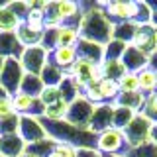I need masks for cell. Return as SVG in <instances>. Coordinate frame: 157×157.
<instances>
[{
	"label": "cell",
	"instance_id": "5",
	"mask_svg": "<svg viewBox=\"0 0 157 157\" xmlns=\"http://www.w3.org/2000/svg\"><path fill=\"white\" fill-rule=\"evenodd\" d=\"M100 6L112 26L120 22H134L136 18V0H110V2H100Z\"/></svg>",
	"mask_w": 157,
	"mask_h": 157
},
{
	"label": "cell",
	"instance_id": "25",
	"mask_svg": "<svg viewBox=\"0 0 157 157\" xmlns=\"http://www.w3.org/2000/svg\"><path fill=\"white\" fill-rule=\"evenodd\" d=\"M55 145H57L55 140L45 137V140H41V141H36V144L26 145V151H24V153L32 155V157H47L53 149H55Z\"/></svg>",
	"mask_w": 157,
	"mask_h": 157
},
{
	"label": "cell",
	"instance_id": "48",
	"mask_svg": "<svg viewBox=\"0 0 157 157\" xmlns=\"http://www.w3.org/2000/svg\"><path fill=\"white\" fill-rule=\"evenodd\" d=\"M2 67H4V59L0 57V73H2Z\"/></svg>",
	"mask_w": 157,
	"mask_h": 157
},
{
	"label": "cell",
	"instance_id": "31",
	"mask_svg": "<svg viewBox=\"0 0 157 157\" xmlns=\"http://www.w3.org/2000/svg\"><path fill=\"white\" fill-rule=\"evenodd\" d=\"M126 43L118 41V39H110L104 45V61H120L126 51Z\"/></svg>",
	"mask_w": 157,
	"mask_h": 157
},
{
	"label": "cell",
	"instance_id": "15",
	"mask_svg": "<svg viewBox=\"0 0 157 157\" xmlns=\"http://www.w3.org/2000/svg\"><path fill=\"white\" fill-rule=\"evenodd\" d=\"M26 151V144L18 134L0 136V157H22Z\"/></svg>",
	"mask_w": 157,
	"mask_h": 157
},
{
	"label": "cell",
	"instance_id": "10",
	"mask_svg": "<svg viewBox=\"0 0 157 157\" xmlns=\"http://www.w3.org/2000/svg\"><path fill=\"white\" fill-rule=\"evenodd\" d=\"M18 136L24 140V144H36V141L45 140V128L41 124V118H29V116H20V126H18Z\"/></svg>",
	"mask_w": 157,
	"mask_h": 157
},
{
	"label": "cell",
	"instance_id": "18",
	"mask_svg": "<svg viewBox=\"0 0 157 157\" xmlns=\"http://www.w3.org/2000/svg\"><path fill=\"white\" fill-rule=\"evenodd\" d=\"M114 106H122V108H128L132 112H141L144 110V104H145V94L141 92H120L118 98L112 102Z\"/></svg>",
	"mask_w": 157,
	"mask_h": 157
},
{
	"label": "cell",
	"instance_id": "32",
	"mask_svg": "<svg viewBox=\"0 0 157 157\" xmlns=\"http://www.w3.org/2000/svg\"><path fill=\"white\" fill-rule=\"evenodd\" d=\"M4 4H6V8L16 18L22 20V22L26 20V16L29 14V10L33 8V0H16V2H4Z\"/></svg>",
	"mask_w": 157,
	"mask_h": 157
},
{
	"label": "cell",
	"instance_id": "51",
	"mask_svg": "<svg viewBox=\"0 0 157 157\" xmlns=\"http://www.w3.org/2000/svg\"><path fill=\"white\" fill-rule=\"evenodd\" d=\"M0 6H2V4H0Z\"/></svg>",
	"mask_w": 157,
	"mask_h": 157
},
{
	"label": "cell",
	"instance_id": "3",
	"mask_svg": "<svg viewBox=\"0 0 157 157\" xmlns=\"http://www.w3.org/2000/svg\"><path fill=\"white\" fill-rule=\"evenodd\" d=\"M94 149L98 151L100 155H120V157H126L128 151L132 149L126 141V136L122 130L118 128H108L102 134L96 136V145Z\"/></svg>",
	"mask_w": 157,
	"mask_h": 157
},
{
	"label": "cell",
	"instance_id": "44",
	"mask_svg": "<svg viewBox=\"0 0 157 157\" xmlns=\"http://www.w3.org/2000/svg\"><path fill=\"white\" fill-rule=\"evenodd\" d=\"M151 141L157 145V124H153L151 126Z\"/></svg>",
	"mask_w": 157,
	"mask_h": 157
},
{
	"label": "cell",
	"instance_id": "7",
	"mask_svg": "<svg viewBox=\"0 0 157 157\" xmlns=\"http://www.w3.org/2000/svg\"><path fill=\"white\" fill-rule=\"evenodd\" d=\"M92 110H94V104H90V102L81 94L69 104L65 122H69L71 126L78 128V130H86L88 120H90V116H92Z\"/></svg>",
	"mask_w": 157,
	"mask_h": 157
},
{
	"label": "cell",
	"instance_id": "8",
	"mask_svg": "<svg viewBox=\"0 0 157 157\" xmlns=\"http://www.w3.org/2000/svg\"><path fill=\"white\" fill-rule=\"evenodd\" d=\"M12 104L14 110H16L18 116H29V118H43V112H45V106L39 100L37 96H29L24 94V92H16L12 96Z\"/></svg>",
	"mask_w": 157,
	"mask_h": 157
},
{
	"label": "cell",
	"instance_id": "11",
	"mask_svg": "<svg viewBox=\"0 0 157 157\" xmlns=\"http://www.w3.org/2000/svg\"><path fill=\"white\" fill-rule=\"evenodd\" d=\"M112 116H114V106H112V104H106V102L96 104L94 110H92L90 120H88V128H86V130L92 132L94 136L102 134L104 130L112 128Z\"/></svg>",
	"mask_w": 157,
	"mask_h": 157
},
{
	"label": "cell",
	"instance_id": "19",
	"mask_svg": "<svg viewBox=\"0 0 157 157\" xmlns=\"http://www.w3.org/2000/svg\"><path fill=\"white\" fill-rule=\"evenodd\" d=\"M78 39H81V32L77 26L63 24L61 28H57V47H75Z\"/></svg>",
	"mask_w": 157,
	"mask_h": 157
},
{
	"label": "cell",
	"instance_id": "4",
	"mask_svg": "<svg viewBox=\"0 0 157 157\" xmlns=\"http://www.w3.org/2000/svg\"><path fill=\"white\" fill-rule=\"evenodd\" d=\"M151 126H153V122L147 116H144L141 112H137L134 116V120L122 130L126 136L128 145L134 149V147H141L145 144H151Z\"/></svg>",
	"mask_w": 157,
	"mask_h": 157
},
{
	"label": "cell",
	"instance_id": "43",
	"mask_svg": "<svg viewBox=\"0 0 157 157\" xmlns=\"http://www.w3.org/2000/svg\"><path fill=\"white\" fill-rule=\"evenodd\" d=\"M147 67H149V69H153V71L157 73V49H155V51L149 55V63H147Z\"/></svg>",
	"mask_w": 157,
	"mask_h": 157
},
{
	"label": "cell",
	"instance_id": "26",
	"mask_svg": "<svg viewBox=\"0 0 157 157\" xmlns=\"http://www.w3.org/2000/svg\"><path fill=\"white\" fill-rule=\"evenodd\" d=\"M67 110H69V102H65L61 98L55 104L45 106V112H43V120L47 122H63L67 118Z\"/></svg>",
	"mask_w": 157,
	"mask_h": 157
},
{
	"label": "cell",
	"instance_id": "16",
	"mask_svg": "<svg viewBox=\"0 0 157 157\" xmlns=\"http://www.w3.org/2000/svg\"><path fill=\"white\" fill-rule=\"evenodd\" d=\"M77 55L81 59H88L92 63H102L104 61V45H98V43H92L88 39H78L77 41Z\"/></svg>",
	"mask_w": 157,
	"mask_h": 157
},
{
	"label": "cell",
	"instance_id": "41",
	"mask_svg": "<svg viewBox=\"0 0 157 157\" xmlns=\"http://www.w3.org/2000/svg\"><path fill=\"white\" fill-rule=\"evenodd\" d=\"M14 114H16V110H14V104H12V96L0 98V122L14 116Z\"/></svg>",
	"mask_w": 157,
	"mask_h": 157
},
{
	"label": "cell",
	"instance_id": "28",
	"mask_svg": "<svg viewBox=\"0 0 157 157\" xmlns=\"http://www.w3.org/2000/svg\"><path fill=\"white\" fill-rule=\"evenodd\" d=\"M98 90H100L102 100H104L106 104H112V102L118 98V94H120L118 81H112V78H102L100 85H98Z\"/></svg>",
	"mask_w": 157,
	"mask_h": 157
},
{
	"label": "cell",
	"instance_id": "2",
	"mask_svg": "<svg viewBox=\"0 0 157 157\" xmlns=\"http://www.w3.org/2000/svg\"><path fill=\"white\" fill-rule=\"evenodd\" d=\"M41 124L45 128L47 137L55 140L57 144H69L77 149H94L96 145V136L88 130H78L71 126L69 122H47L41 118Z\"/></svg>",
	"mask_w": 157,
	"mask_h": 157
},
{
	"label": "cell",
	"instance_id": "46",
	"mask_svg": "<svg viewBox=\"0 0 157 157\" xmlns=\"http://www.w3.org/2000/svg\"><path fill=\"white\" fill-rule=\"evenodd\" d=\"M4 96H10V94H8V92H6V90H4V88H2V86H0V98H4Z\"/></svg>",
	"mask_w": 157,
	"mask_h": 157
},
{
	"label": "cell",
	"instance_id": "45",
	"mask_svg": "<svg viewBox=\"0 0 157 157\" xmlns=\"http://www.w3.org/2000/svg\"><path fill=\"white\" fill-rule=\"evenodd\" d=\"M151 26H153V28H157V10L153 12V16H151Z\"/></svg>",
	"mask_w": 157,
	"mask_h": 157
},
{
	"label": "cell",
	"instance_id": "20",
	"mask_svg": "<svg viewBox=\"0 0 157 157\" xmlns=\"http://www.w3.org/2000/svg\"><path fill=\"white\" fill-rule=\"evenodd\" d=\"M137 82H140V92L145 96L153 94V92H157V73L153 71V69L145 67L144 71L137 73Z\"/></svg>",
	"mask_w": 157,
	"mask_h": 157
},
{
	"label": "cell",
	"instance_id": "1",
	"mask_svg": "<svg viewBox=\"0 0 157 157\" xmlns=\"http://www.w3.org/2000/svg\"><path fill=\"white\" fill-rule=\"evenodd\" d=\"M81 6V26H78V32H81L82 39H88L92 43H98V45H106L112 39V22L106 18L104 10H102L100 2H92V4H78Z\"/></svg>",
	"mask_w": 157,
	"mask_h": 157
},
{
	"label": "cell",
	"instance_id": "14",
	"mask_svg": "<svg viewBox=\"0 0 157 157\" xmlns=\"http://www.w3.org/2000/svg\"><path fill=\"white\" fill-rule=\"evenodd\" d=\"M120 61L124 63L126 71H130V73H140V71H144V69L147 67V63H149V55H147V53H144V51H140V49L134 47V45H128Z\"/></svg>",
	"mask_w": 157,
	"mask_h": 157
},
{
	"label": "cell",
	"instance_id": "23",
	"mask_svg": "<svg viewBox=\"0 0 157 157\" xmlns=\"http://www.w3.org/2000/svg\"><path fill=\"white\" fill-rule=\"evenodd\" d=\"M65 77H67L65 73H63L61 69L53 67L51 63H47V65L41 69V73H39V78H41L43 86H59Z\"/></svg>",
	"mask_w": 157,
	"mask_h": 157
},
{
	"label": "cell",
	"instance_id": "36",
	"mask_svg": "<svg viewBox=\"0 0 157 157\" xmlns=\"http://www.w3.org/2000/svg\"><path fill=\"white\" fill-rule=\"evenodd\" d=\"M141 114L147 116L153 124H157V92L153 94L145 96V104H144V110H141Z\"/></svg>",
	"mask_w": 157,
	"mask_h": 157
},
{
	"label": "cell",
	"instance_id": "24",
	"mask_svg": "<svg viewBox=\"0 0 157 157\" xmlns=\"http://www.w3.org/2000/svg\"><path fill=\"white\" fill-rule=\"evenodd\" d=\"M22 26V20L16 18L6 8V4L0 6V32L2 33H16V29Z\"/></svg>",
	"mask_w": 157,
	"mask_h": 157
},
{
	"label": "cell",
	"instance_id": "12",
	"mask_svg": "<svg viewBox=\"0 0 157 157\" xmlns=\"http://www.w3.org/2000/svg\"><path fill=\"white\" fill-rule=\"evenodd\" d=\"M130 45H134V47L140 49V51L151 55L157 49V28H153L151 24H147V26H137L136 36H134Z\"/></svg>",
	"mask_w": 157,
	"mask_h": 157
},
{
	"label": "cell",
	"instance_id": "35",
	"mask_svg": "<svg viewBox=\"0 0 157 157\" xmlns=\"http://www.w3.org/2000/svg\"><path fill=\"white\" fill-rule=\"evenodd\" d=\"M59 92H61V98H63L65 102H69V104H71V102L75 100L77 96H81L78 88L75 86V82H73L69 77H65V78H63V82L59 85Z\"/></svg>",
	"mask_w": 157,
	"mask_h": 157
},
{
	"label": "cell",
	"instance_id": "13",
	"mask_svg": "<svg viewBox=\"0 0 157 157\" xmlns=\"http://www.w3.org/2000/svg\"><path fill=\"white\" fill-rule=\"evenodd\" d=\"M77 47H55L51 53H47V63H51L53 67L61 69L67 75V71L73 67V63L77 61Z\"/></svg>",
	"mask_w": 157,
	"mask_h": 157
},
{
	"label": "cell",
	"instance_id": "34",
	"mask_svg": "<svg viewBox=\"0 0 157 157\" xmlns=\"http://www.w3.org/2000/svg\"><path fill=\"white\" fill-rule=\"evenodd\" d=\"M120 92H140V82H137V73L126 71L124 75L118 78Z\"/></svg>",
	"mask_w": 157,
	"mask_h": 157
},
{
	"label": "cell",
	"instance_id": "29",
	"mask_svg": "<svg viewBox=\"0 0 157 157\" xmlns=\"http://www.w3.org/2000/svg\"><path fill=\"white\" fill-rule=\"evenodd\" d=\"M114 106V104H112ZM136 112L128 110V108H122V106H114V116H112V128H118V130H124V128L134 120Z\"/></svg>",
	"mask_w": 157,
	"mask_h": 157
},
{
	"label": "cell",
	"instance_id": "37",
	"mask_svg": "<svg viewBox=\"0 0 157 157\" xmlns=\"http://www.w3.org/2000/svg\"><path fill=\"white\" fill-rule=\"evenodd\" d=\"M39 100L43 102V106L55 104V102L61 100V92H59V86H43L41 94H39Z\"/></svg>",
	"mask_w": 157,
	"mask_h": 157
},
{
	"label": "cell",
	"instance_id": "33",
	"mask_svg": "<svg viewBox=\"0 0 157 157\" xmlns=\"http://www.w3.org/2000/svg\"><path fill=\"white\" fill-rule=\"evenodd\" d=\"M102 73H104V78H112V81H118L122 75L126 73V67L122 61H102Z\"/></svg>",
	"mask_w": 157,
	"mask_h": 157
},
{
	"label": "cell",
	"instance_id": "42",
	"mask_svg": "<svg viewBox=\"0 0 157 157\" xmlns=\"http://www.w3.org/2000/svg\"><path fill=\"white\" fill-rule=\"evenodd\" d=\"M77 157H102L96 149H78Z\"/></svg>",
	"mask_w": 157,
	"mask_h": 157
},
{
	"label": "cell",
	"instance_id": "6",
	"mask_svg": "<svg viewBox=\"0 0 157 157\" xmlns=\"http://www.w3.org/2000/svg\"><path fill=\"white\" fill-rule=\"evenodd\" d=\"M24 75L26 73L20 65V59H4V67H2V73H0V86L10 96H14L20 90Z\"/></svg>",
	"mask_w": 157,
	"mask_h": 157
},
{
	"label": "cell",
	"instance_id": "9",
	"mask_svg": "<svg viewBox=\"0 0 157 157\" xmlns=\"http://www.w3.org/2000/svg\"><path fill=\"white\" fill-rule=\"evenodd\" d=\"M20 65H22L24 73H28V75H39L41 69L47 65V51L41 45L26 47L22 57H20Z\"/></svg>",
	"mask_w": 157,
	"mask_h": 157
},
{
	"label": "cell",
	"instance_id": "47",
	"mask_svg": "<svg viewBox=\"0 0 157 157\" xmlns=\"http://www.w3.org/2000/svg\"><path fill=\"white\" fill-rule=\"evenodd\" d=\"M47 157H61V155H59V153H57V151H55V149H53V151H51V153H49Z\"/></svg>",
	"mask_w": 157,
	"mask_h": 157
},
{
	"label": "cell",
	"instance_id": "38",
	"mask_svg": "<svg viewBox=\"0 0 157 157\" xmlns=\"http://www.w3.org/2000/svg\"><path fill=\"white\" fill-rule=\"evenodd\" d=\"M126 157H157V145L151 141V144H145L141 147H134L128 151Z\"/></svg>",
	"mask_w": 157,
	"mask_h": 157
},
{
	"label": "cell",
	"instance_id": "39",
	"mask_svg": "<svg viewBox=\"0 0 157 157\" xmlns=\"http://www.w3.org/2000/svg\"><path fill=\"white\" fill-rule=\"evenodd\" d=\"M82 96L86 98L88 102H90V104H102V94H100V90H98V85H86L85 88H82V92H81Z\"/></svg>",
	"mask_w": 157,
	"mask_h": 157
},
{
	"label": "cell",
	"instance_id": "49",
	"mask_svg": "<svg viewBox=\"0 0 157 157\" xmlns=\"http://www.w3.org/2000/svg\"><path fill=\"white\" fill-rule=\"evenodd\" d=\"M102 157H120V155H102Z\"/></svg>",
	"mask_w": 157,
	"mask_h": 157
},
{
	"label": "cell",
	"instance_id": "50",
	"mask_svg": "<svg viewBox=\"0 0 157 157\" xmlns=\"http://www.w3.org/2000/svg\"><path fill=\"white\" fill-rule=\"evenodd\" d=\"M22 157H32V155H26V153H24V155H22Z\"/></svg>",
	"mask_w": 157,
	"mask_h": 157
},
{
	"label": "cell",
	"instance_id": "21",
	"mask_svg": "<svg viewBox=\"0 0 157 157\" xmlns=\"http://www.w3.org/2000/svg\"><path fill=\"white\" fill-rule=\"evenodd\" d=\"M136 29H137V26H136L134 22L114 24V26H112V39H118V41L130 45L132 39H134V36H136Z\"/></svg>",
	"mask_w": 157,
	"mask_h": 157
},
{
	"label": "cell",
	"instance_id": "30",
	"mask_svg": "<svg viewBox=\"0 0 157 157\" xmlns=\"http://www.w3.org/2000/svg\"><path fill=\"white\" fill-rule=\"evenodd\" d=\"M151 16H153V10L149 8V4L145 0H136V18H134L136 26H147V24H151Z\"/></svg>",
	"mask_w": 157,
	"mask_h": 157
},
{
	"label": "cell",
	"instance_id": "27",
	"mask_svg": "<svg viewBox=\"0 0 157 157\" xmlns=\"http://www.w3.org/2000/svg\"><path fill=\"white\" fill-rule=\"evenodd\" d=\"M41 90H43V82H41V78H39V75H28L26 73L24 78H22V85H20V92L39 98Z\"/></svg>",
	"mask_w": 157,
	"mask_h": 157
},
{
	"label": "cell",
	"instance_id": "40",
	"mask_svg": "<svg viewBox=\"0 0 157 157\" xmlns=\"http://www.w3.org/2000/svg\"><path fill=\"white\" fill-rule=\"evenodd\" d=\"M41 47L45 49L47 53H51L53 49L57 47V29H45L41 37Z\"/></svg>",
	"mask_w": 157,
	"mask_h": 157
},
{
	"label": "cell",
	"instance_id": "22",
	"mask_svg": "<svg viewBox=\"0 0 157 157\" xmlns=\"http://www.w3.org/2000/svg\"><path fill=\"white\" fill-rule=\"evenodd\" d=\"M16 37H18V41L22 43V47L26 49V47H36V45H41V37H43V33H39V32H33L32 28H28L26 24H22L18 29H16Z\"/></svg>",
	"mask_w": 157,
	"mask_h": 157
},
{
	"label": "cell",
	"instance_id": "17",
	"mask_svg": "<svg viewBox=\"0 0 157 157\" xmlns=\"http://www.w3.org/2000/svg\"><path fill=\"white\" fill-rule=\"evenodd\" d=\"M22 53H24V47L18 41L16 33L0 32V57L2 59H20Z\"/></svg>",
	"mask_w": 157,
	"mask_h": 157
}]
</instances>
